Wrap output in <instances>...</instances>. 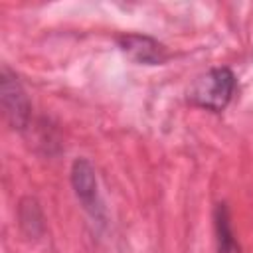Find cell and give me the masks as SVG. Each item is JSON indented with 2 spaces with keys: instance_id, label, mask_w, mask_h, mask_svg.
Returning a JSON list of instances; mask_svg holds the SVG:
<instances>
[{
  "instance_id": "2",
  "label": "cell",
  "mask_w": 253,
  "mask_h": 253,
  "mask_svg": "<svg viewBox=\"0 0 253 253\" xmlns=\"http://www.w3.org/2000/svg\"><path fill=\"white\" fill-rule=\"evenodd\" d=\"M0 99L4 117L10 126L16 130H24L32 119V105L16 73H12L8 67H2L0 73Z\"/></svg>"
},
{
  "instance_id": "6",
  "label": "cell",
  "mask_w": 253,
  "mask_h": 253,
  "mask_svg": "<svg viewBox=\"0 0 253 253\" xmlns=\"http://www.w3.org/2000/svg\"><path fill=\"white\" fill-rule=\"evenodd\" d=\"M18 223L20 229L32 239H38L43 233V213L36 198H22L18 206Z\"/></svg>"
},
{
  "instance_id": "5",
  "label": "cell",
  "mask_w": 253,
  "mask_h": 253,
  "mask_svg": "<svg viewBox=\"0 0 253 253\" xmlns=\"http://www.w3.org/2000/svg\"><path fill=\"white\" fill-rule=\"evenodd\" d=\"M213 229H215V243L217 253H243L241 245L233 233L229 210L223 202H219L213 210Z\"/></svg>"
},
{
  "instance_id": "3",
  "label": "cell",
  "mask_w": 253,
  "mask_h": 253,
  "mask_svg": "<svg viewBox=\"0 0 253 253\" xmlns=\"http://www.w3.org/2000/svg\"><path fill=\"white\" fill-rule=\"evenodd\" d=\"M71 186L81 202L83 210L91 213V217L101 219L103 217V206L99 200V190H97V176L95 168L87 158H77L71 164Z\"/></svg>"
},
{
  "instance_id": "4",
  "label": "cell",
  "mask_w": 253,
  "mask_h": 253,
  "mask_svg": "<svg viewBox=\"0 0 253 253\" xmlns=\"http://www.w3.org/2000/svg\"><path fill=\"white\" fill-rule=\"evenodd\" d=\"M119 47L140 65H162L170 53L162 42L146 34H123L117 38Z\"/></svg>"
},
{
  "instance_id": "1",
  "label": "cell",
  "mask_w": 253,
  "mask_h": 253,
  "mask_svg": "<svg viewBox=\"0 0 253 253\" xmlns=\"http://www.w3.org/2000/svg\"><path fill=\"white\" fill-rule=\"evenodd\" d=\"M237 87L235 73L229 67H211L210 71L196 77V81L188 89V101L200 109L221 113Z\"/></svg>"
}]
</instances>
